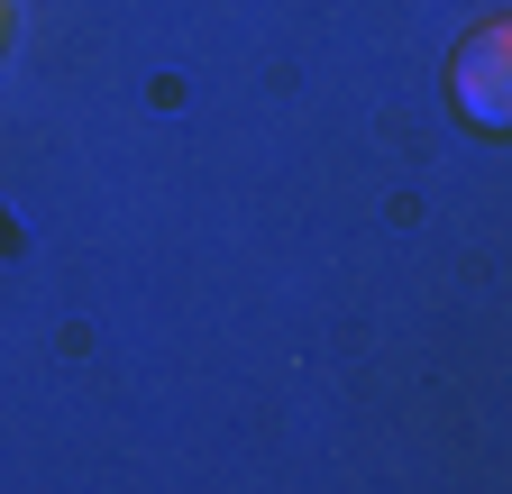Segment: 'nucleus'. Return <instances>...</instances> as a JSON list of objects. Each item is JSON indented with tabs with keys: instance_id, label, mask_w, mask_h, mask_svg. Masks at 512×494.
I'll use <instances>...</instances> for the list:
<instances>
[{
	"instance_id": "f257e3e1",
	"label": "nucleus",
	"mask_w": 512,
	"mask_h": 494,
	"mask_svg": "<svg viewBox=\"0 0 512 494\" xmlns=\"http://www.w3.org/2000/svg\"><path fill=\"white\" fill-rule=\"evenodd\" d=\"M448 83H458V110L476 119V129L503 138L512 129V19H476V37L458 46Z\"/></svg>"
},
{
	"instance_id": "f03ea898",
	"label": "nucleus",
	"mask_w": 512,
	"mask_h": 494,
	"mask_svg": "<svg viewBox=\"0 0 512 494\" xmlns=\"http://www.w3.org/2000/svg\"><path fill=\"white\" fill-rule=\"evenodd\" d=\"M0 37H10V0H0Z\"/></svg>"
}]
</instances>
